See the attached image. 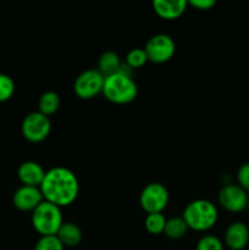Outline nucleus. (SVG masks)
Masks as SVG:
<instances>
[{
    "label": "nucleus",
    "instance_id": "obj_1",
    "mask_svg": "<svg viewBox=\"0 0 249 250\" xmlns=\"http://www.w3.org/2000/svg\"><path fill=\"white\" fill-rule=\"evenodd\" d=\"M39 189L44 200L59 208L67 207L77 199L80 183L72 171L56 166L46 171Z\"/></svg>",
    "mask_w": 249,
    "mask_h": 250
},
{
    "label": "nucleus",
    "instance_id": "obj_2",
    "mask_svg": "<svg viewBox=\"0 0 249 250\" xmlns=\"http://www.w3.org/2000/svg\"><path fill=\"white\" fill-rule=\"evenodd\" d=\"M217 212L216 207L207 199H197L190 202L183 210L182 219L187 224L188 229L194 231H208L216 224Z\"/></svg>",
    "mask_w": 249,
    "mask_h": 250
},
{
    "label": "nucleus",
    "instance_id": "obj_3",
    "mask_svg": "<svg viewBox=\"0 0 249 250\" xmlns=\"http://www.w3.org/2000/svg\"><path fill=\"white\" fill-rule=\"evenodd\" d=\"M137 93L138 88L132 76L117 72L105 77L103 94L114 104H128L136 99Z\"/></svg>",
    "mask_w": 249,
    "mask_h": 250
},
{
    "label": "nucleus",
    "instance_id": "obj_4",
    "mask_svg": "<svg viewBox=\"0 0 249 250\" xmlns=\"http://www.w3.org/2000/svg\"><path fill=\"white\" fill-rule=\"evenodd\" d=\"M62 224L60 208L46 200L32 211V226L41 236H56Z\"/></svg>",
    "mask_w": 249,
    "mask_h": 250
},
{
    "label": "nucleus",
    "instance_id": "obj_5",
    "mask_svg": "<svg viewBox=\"0 0 249 250\" xmlns=\"http://www.w3.org/2000/svg\"><path fill=\"white\" fill-rule=\"evenodd\" d=\"M22 134L27 141L39 143L46 139L51 131V122L48 116L39 111L31 112L22 121Z\"/></svg>",
    "mask_w": 249,
    "mask_h": 250
},
{
    "label": "nucleus",
    "instance_id": "obj_6",
    "mask_svg": "<svg viewBox=\"0 0 249 250\" xmlns=\"http://www.w3.org/2000/svg\"><path fill=\"white\" fill-rule=\"evenodd\" d=\"M139 203L144 211L148 214L161 212L168 203V192L161 183H149L143 188L139 197Z\"/></svg>",
    "mask_w": 249,
    "mask_h": 250
},
{
    "label": "nucleus",
    "instance_id": "obj_7",
    "mask_svg": "<svg viewBox=\"0 0 249 250\" xmlns=\"http://www.w3.org/2000/svg\"><path fill=\"white\" fill-rule=\"evenodd\" d=\"M105 77L98 70H85L76 78L73 89L81 99H92L103 92Z\"/></svg>",
    "mask_w": 249,
    "mask_h": 250
},
{
    "label": "nucleus",
    "instance_id": "obj_8",
    "mask_svg": "<svg viewBox=\"0 0 249 250\" xmlns=\"http://www.w3.org/2000/svg\"><path fill=\"white\" fill-rule=\"evenodd\" d=\"M148 61L155 63H164L172 59L176 51V45L173 39L167 34H155L146 43L145 48Z\"/></svg>",
    "mask_w": 249,
    "mask_h": 250
},
{
    "label": "nucleus",
    "instance_id": "obj_9",
    "mask_svg": "<svg viewBox=\"0 0 249 250\" xmlns=\"http://www.w3.org/2000/svg\"><path fill=\"white\" fill-rule=\"evenodd\" d=\"M248 197L246 190L238 185L224 186L219 192V203L225 210L229 212H241L247 209Z\"/></svg>",
    "mask_w": 249,
    "mask_h": 250
},
{
    "label": "nucleus",
    "instance_id": "obj_10",
    "mask_svg": "<svg viewBox=\"0 0 249 250\" xmlns=\"http://www.w3.org/2000/svg\"><path fill=\"white\" fill-rule=\"evenodd\" d=\"M43 200V194L39 187L22 186L14 193L12 204L21 211H33Z\"/></svg>",
    "mask_w": 249,
    "mask_h": 250
},
{
    "label": "nucleus",
    "instance_id": "obj_11",
    "mask_svg": "<svg viewBox=\"0 0 249 250\" xmlns=\"http://www.w3.org/2000/svg\"><path fill=\"white\" fill-rule=\"evenodd\" d=\"M249 243V229L241 221L232 222L225 232V244L231 250H243Z\"/></svg>",
    "mask_w": 249,
    "mask_h": 250
},
{
    "label": "nucleus",
    "instance_id": "obj_12",
    "mask_svg": "<svg viewBox=\"0 0 249 250\" xmlns=\"http://www.w3.org/2000/svg\"><path fill=\"white\" fill-rule=\"evenodd\" d=\"M45 176V171L36 161H26L19 166L17 177L23 186L29 187H41Z\"/></svg>",
    "mask_w": 249,
    "mask_h": 250
},
{
    "label": "nucleus",
    "instance_id": "obj_13",
    "mask_svg": "<svg viewBox=\"0 0 249 250\" xmlns=\"http://www.w3.org/2000/svg\"><path fill=\"white\" fill-rule=\"evenodd\" d=\"M186 0H154L153 7L158 16L164 20L178 19L187 9Z\"/></svg>",
    "mask_w": 249,
    "mask_h": 250
},
{
    "label": "nucleus",
    "instance_id": "obj_14",
    "mask_svg": "<svg viewBox=\"0 0 249 250\" xmlns=\"http://www.w3.org/2000/svg\"><path fill=\"white\" fill-rule=\"evenodd\" d=\"M63 247H76L82 241V231L72 222H63L56 234Z\"/></svg>",
    "mask_w": 249,
    "mask_h": 250
},
{
    "label": "nucleus",
    "instance_id": "obj_15",
    "mask_svg": "<svg viewBox=\"0 0 249 250\" xmlns=\"http://www.w3.org/2000/svg\"><path fill=\"white\" fill-rule=\"evenodd\" d=\"M121 60L119 55L114 51H105L102 54L98 61V71L102 73L104 77L111 76L114 73H117L121 67Z\"/></svg>",
    "mask_w": 249,
    "mask_h": 250
},
{
    "label": "nucleus",
    "instance_id": "obj_16",
    "mask_svg": "<svg viewBox=\"0 0 249 250\" xmlns=\"http://www.w3.org/2000/svg\"><path fill=\"white\" fill-rule=\"evenodd\" d=\"M59 106H60V97H59L58 93L53 92V90H48V92L43 93L39 98V112H42L45 116L49 117L50 115L55 114L58 111Z\"/></svg>",
    "mask_w": 249,
    "mask_h": 250
},
{
    "label": "nucleus",
    "instance_id": "obj_17",
    "mask_svg": "<svg viewBox=\"0 0 249 250\" xmlns=\"http://www.w3.org/2000/svg\"><path fill=\"white\" fill-rule=\"evenodd\" d=\"M188 226L182 217H171L166 221L164 233L171 239H180L187 233Z\"/></svg>",
    "mask_w": 249,
    "mask_h": 250
},
{
    "label": "nucleus",
    "instance_id": "obj_18",
    "mask_svg": "<svg viewBox=\"0 0 249 250\" xmlns=\"http://www.w3.org/2000/svg\"><path fill=\"white\" fill-rule=\"evenodd\" d=\"M166 217L164 216L163 212H154V214H148L145 217V229L149 233L151 234H161L164 233V229L166 226Z\"/></svg>",
    "mask_w": 249,
    "mask_h": 250
},
{
    "label": "nucleus",
    "instance_id": "obj_19",
    "mask_svg": "<svg viewBox=\"0 0 249 250\" xmlns=\"http://www.w3.org/2000/svg\"><path fill=\"white\" fill-rule=\"evenodd\" d=\"M146 61H148V56H146L145 50L142 48L132 49L126 56V63L132 68V70H133V68L142 67Z\"/></svg>",
    "mask_w": 249,
    "mask_h": 250
},
{
    "label": "nucleus",
    "instance_id": "obj_20",
    "mask_svg": "<svg viewBox=\"0 0 249 250\" xmlns=\"http://www.w3.org/2000/svg\"><path fill=\"white\" fill-rule=\"evenodd\" d=\"M15 93V83L10 76L0 73V103H5L12 98Z\"/></svg>",
    "mask_w": 249,
    "mask_h": 250
},
{
    "label": "nucleus",
    "instance_id": "obj_21",
    "mask_svg": "<svg viewBox=\"0 0 249 250\" xmlns=\"http://www.w3.org/2000/svg\"><path fill=\"white\" fill-rule=\"evenodd\" d=\"M65 247L56 236H42L36 243L34 250H63Z\"/></svg>",
    "mask_w": 249,
    "mask_h": 250
},
{
    "label": "nucleus",
    "instance_id": "obj_22",
    "mask_svg": "<svg viewBox=\"0 0 249 250\" xmlns=\"http://www.w3.org/2000/svg\"><path fill=\"white\" fill-rule=\"evenodd\" d=\"M197 250H224V244L216 236H204L198 241Z\"/></svg>",
    "mask_w": 249,
    "mask_h": 250
},
{
    "label": "nucleus",
    "instance_id": "obj_23",
    "mask_svg": "<svg viewBox=\"0 0 249 250\" xmlns=\"http://www.w3.org/2000/svg\"><path fill=\"white\" fill-rule=\"evenodd\" d=\"M237 181L246 192H249V163L243 164L237 171Z\"/></svg>",
    "mask_w": 249,
    "mask_h": 250
},
{
    "label": "nucleus",
    "instance_id": "obj_24",
    "mask_svg": "<svg viewBox=\"0 0 249 250\" xmlns=\"http://www.w3.org/2000/svg\"><path fill=\"white\" fill-rule=\"evenodd\" d=\"M188 4L192 5L193 7H195L198 10H209L211 7H214L216 2L214 0H192Z\"/></svg>",
    "mask_w": 249,
    "mask_h": 250
},
{
    "label": "nucleus",
    "instance_id": "obj_25",
    "mask_svg": "<svg viewBox=\"0 0 249 250\" xmlns=\"http://www.w3.org/2000/svg\"><path fill=\"white\" fill-rule=\"evenodd\" d=\"M247 209L249 210V197H248V203H247Z\"/></svg>",
    "mask_w": 249,
    "mask_h": 250
}]
</instances>
